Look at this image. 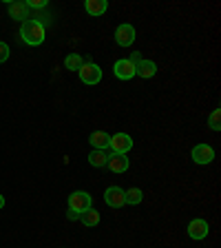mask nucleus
<instances>
[{"mask_svg":"<svg viewBox=\"0 0 221 248\" xmlns=\"http://www.w3.org/2000/svg\"><path fill=\"white\" fill-rule=\"evenodd\" d=\"M20 36H22V40H25L27 45L38 46V45H42V42H44V27H42L38 20H31V18H29V20L22 22Z\"/></svg>","mask_w":221,"mask_h":248,"instance_id":"nucleus-1","label":"nucleus"},{"mask_svg":"<svg viewBox=\"0 0 221 248\" xmlns=\"http://www.w3.org/2000/svg\"><path fill=\"white\" fill-rule=\"evenodd\" d=\"M77 76H80V80H82L84 84H98L100 80H102V69H100L95 62H84L82 69L77 71Z\"/></svg>","mask_w":221,"mask_h":248,"instance_id":"nucleus-2","label":"nucleus"},{"mask_svg":"<svg viewBox=\"0 0 221 248\" xmlns=\"http://www.w3.org/2000/svg\"><path fill=\"white\" fill-rule=\"evenodd\" d=\"M91 204H93V200L87 191H75L69 195V208L75 213H84L87 208H91Z\"/></svg>","mask_w":221,"mask_h":248,"instance_id":"nucleus-3","label":"nucleus"},{"mask_svg":"<svg viewBox=\"0 0 221 248\" xmlns=\"http://www.w3.org/2000/svg\"><path fill=\"white\" fill-rule=\"evenodd\" d=\"M108 149L113 151V153L126 155L131 149H133V140H131V135H126V133H115V135H111V144H108Z\"/></svg>","mask_w":221,"mask_h":248,"instance_id":"nucleus-4","label":"nucleus"},{"mask_svg":"<svg viewBox=\"0 0 221 248\" xmlns=\"http://www.w3.org/2000/svg\"><path fill=\"white\" fill-rule=\"evenodd\" d=\"M104 202H106L111 208H122L124 204H126V200H124V188H119V186H108L106 193H104Z\"/></svg>","mask_w":221,"mask_h":248,"instance_id":"nucleus-5","label":"nucleus"},{"mask_svg":"<svg viewBox=\"0 0 221 248\" xmlns=\"http://www.w3.org/2000/svg\"><path fill=\"white\" fill-rule=\"evenodd\" d=\"M115 42L119 46H131L135 42V29L133 25H119L115 29Z\"/></svg>","mask_w":221,"mask_h":248,"instance_id":"nucleus-6","label":"nucleus"},{"mask_svg":"<svg viewBox=\"0 0 221 248\" xmlns=\"http://www.w3.org/2000/svg\"><path fill=\"white\" fill-rule=\"evenodd\" d=\"M192 160H195L197 164H210V162L215 160V151L208 144H197L195 149H192Z\"/></svg>","mask_w":221,"mask_h":248,"instance_id":"nucleus-7","label":"nucleus"},{"mask_svg":"<svg viewBox=\"0 0 221 248\" xmlns=\"http://www.w3.org/2000/svg\"><path fill=\"white\" fill-rule=\"evenodd\" d=\"M208 222L206 219H192L191 224H188V235H191V239H206L208 237Z\"/></svg>","mask_w":221,"mask_h":248,"instance_id":"nucleus-8","label":"nucleus"},{"mask_svg":"<svg viewBox=\"0 0 221 248\" xmlns=\"http://www.w3.org/2000/svg\"><path fill=\"white\" fill-rule=\"evenodd\" d=\"M113 73L119 80H131V78H135V64L129 60H118L113 64Z\"/></svg>","mask_w":221,"mask_h":248,"instance_id":"nucleus-9","label":"nucleus"},{"mask_svg":"<svg viewBox=\"0 0 221 248\" xmlns=\"http://www.w3.org/2000/svg\"><path fill=\"white\" fill-rule=\"evenodd\" d=\"M106 166L113 170V173H124V170L129 169V157H126V155H122V153H111V155H108Z\"/></svg>","mask_w":221,"mask_h":248,"instance_id":"nucleus-10","label":"nucleus"},{"mask_svg":"<svg viewBox=\"0 0 221 248\" xmlns=\"http://www.w3.org/2000/svg\"><path fill=\"white\" fill-rule=\"evenodd\" d=\"M88 142H91V146L95 151H104L111 144V135H108L106 131H93V133L88 135Z\"/></svg>","mask_w":221,"mask_h":248,"instance_id":"nucleus-11","label":"nucleus"},{"mask_svg":"<svg viewBox=\"0 0 221 248\" xmlns=\"http://www.w3.org/2000/svg\"><path fill=\"white\" fill-rule=\"evenodd\" d=\"M29 14H31V9L27 7V2H11L9 5V18H14L18 22L29 20Z\"/></svg>","mask_w":221,"mask_h":248,"instance_id":"nucleus-12","label":"nucleus"},{"mask_svg":"<svg viewBox=\"0 0 221 248\" xmlns=\"http://www.w3.org/2000/svg\"><path fill=\"white\" fill-rule=\"evenodd\" d=\"M155 73H157V64H155L153 60H144V58H142V62H139L137 67H135V76L144 78V80L153 78Z\"/></svg>","mask_w":221,"mask_h":248,"instance_id":"nucleus-13","label":"nucleus"},{"mask_svg":"<svg viewBox=\"0 0 221 248\" xmlns=\"http://www.w3.org/2000/svg\"><path fill=\"white\" fill-rule=\"evenodd\" d=\"M106 9H108L106 0H87V2H84V11H87L88 16H102Z\"/></svg>","mask_w":221,"mask_h":248,"instance_id":"nucleus-14","label":"nucleus"},{"mask_svg":"<svg viewBox=\"0 0 221 248\" xmlns=\"http://www.w3.org/2000/svg\"><path fill=\"white\" fill-rule=\"evenodd\" d=\"M80 222L84 224V226H98L100 224V213L95 211V208H87L84 213H80Z\"/></svg>","mask_w":221,"mask_h":248,"instance_id":"nucleus-15","label":"nucleus"},{"mask_svg":"<svg viewBox=\"0 0 221 248\" xmlns=\"http://www.w3.org/2000/svg\"><path fill=\"white\" fill-rule=\"evenodd\" d=\"M108 162V155L104 153V151H95L93 149L91 153H88V164L95 166V169H102V166H106Z\"/></svg>","mask_w":221,"mask_h":248,"instance_id":"nucleus-16","label":"nucleus"},{"mask_svg":"<svg viewBox=\"0 0 221 248\" xmlns=\"http://www.w3.org/2000/svg\"><path fill=\"white\" fill-rule=\"evenodd\" d=\"M84 64V58L80 56V53H69L67 60H64V67L69 69V71H80Z\"/></svg>","mask_w":221,"mask_h":248,"instance_id":"nucleus-17","label":"nucleus"},{"mask_svg":"<svg viewBox=\"0 0 221 248\" xmlns=\"http://www.w3.org/2000/svg\"><path fill=\"white\" fill-rule=\"evenodd\" d=\"M142 197H144V193L139 191V188H129V191H124L126 204H133V206H137L139 202H142Z\"/></svg>","mask_w":221,"mask_h":248,"instance_id":"nucleus-18","label":"nucleus"},{"mask_svg":"<svg viewBox=\"0 0 221 248\" xmlns=\"http://www.w3.org/2000/svg\"><path fill=\"white\" fill-rule=\"evenodd\" d=\"M219 115H221V111H219V108H215V111L210 113V118H208V124H210V129H212V131H219V129H221Z\"/></svg>","mask_w":221,"mask_h":248,"instance_id":"nucleus-19","label":"nucleus"},{"mask_svg":"<svg viewBox=\"0 0 221 248\" xmlns=\"http://www.w3.org/2000/svg\"><path fill=\"white\" fill-rule=\"evenodd\" d=\"M9 60V45L7 42H0V62Z\"/></svg>","mask_w":221,"mask_h":248,"instance_id":"nucleus-20","label":"nucleus"},{"mask_svg":"<svg viewBox=\"0 0 221 248\" xmlns=\"http://www.w3.org/2000/svg\"><path fill=\"white\" fill-rule=\"evenodd\" d=\"M44 5H46L44 0H29V2H27V7H29V9H42Z\"/></svg>","mask_w":221,"mask_h":248,"instance_id":"nucleus-21","label":"nucleus"},{"mask_svg":"<svg viewBox=\"0 0 221 248\" xmlns=\"http://www.w3.org/2000/svg\"><path fill=\"white\" fill-rule=\"evenodd\" d=\"M129 62H133L135 67H137L139 62H142V53H137V51H135V53H131V58H129Z\"/></svg>","mask_w":221,"mask_h":248,"instance_id":"nucleus-22","label":"nucleus"},{"mask_svg":"<svg viewBox=\"0 0 221 248\" xmlns=\"http://www.w3.org/2000/svg\"><path fill=\"white\" fill-rule=\"evenodd\" d=\"M67 217H69V219H80V213H75V211H71V208H69Z\"/></svg>","mask_w":221,"mask_h":248,"instance_id":"nucleus-23","label":"nucleus"},{"mask_svg":"<svg viewBox=\"0 0 221 248\" xmlns=\"http://www.w3.org/2000/svg\"><path fill=\"white\" fill-rule=\"evenodd\" d=\"M2 206H5V197L0 195V208H2Z\"/></svg>","mask_w":221,"mask_h":248,"instance_id":"nucleus-24","label":"nucleus"}]
</instances>
